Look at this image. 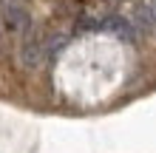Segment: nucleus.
<instances>
[{
    "label": "nucleus",
    "mask_w": 156,
    "mask_h": 153,
    "mask_svg": "<svg viewBox=\"0 0 156 153\" xmlns=\"http://www.w3.org/2000/svg\"><path fill=\"white\" fill-rule=\"evenodd\" d=\"M51 57V37H45L40 31H26V40L20 46V60L26 68H37Z\"/></svg>",
    "instance_id": "f257e3e1"
},
{
    "label": "nucleus",
    "mask_w": 156,
    "mask_h": 153,
    "mask_svg": "<svg viewBox=\"0 0 156 153\" xmlns=\"http://www.w3.org/2000/svg\"><path fill=\"white\" fill-rule=\"evenodd\" d=\"M3 20L12 31H29L31 29V14L23 0H3Z\"/></svg>",
    "instance_id": "f03ea898"
},
{
    "label": "nucleus",
    "mask_w": 156,
    "mask_h": 153,
    "mask_svg": "<svg viewBox=\"0 0 156 153\" xmlns=\"http://www.w3.org/2000/svg\"><path fill=\"white\" fill-rule=\"evenodd\" d=\"M99 29L102 31H111L116 34V37H122V40H136V29H133V23L131 20H125V17H105V20H99Z\"/></svg>",
    "instance_id": "7ed1b4c3"
},
{
    "label": "nucleus",
    "mask_w": 156,
    "mask_h": 153,
    "mask_svg": "<svg viewBox=\"0 0 156 153\" xmlns=\"http://www.w3.org/2000/svg\"><path fill=\"white\" fill-rule=\"evenodd\" d=\"M136 17H139L136 23H142L145 29H156V0H151L148 6H142Z\"/></svg>",
    "instance_id": "20e7f679"
}]
</instances>
